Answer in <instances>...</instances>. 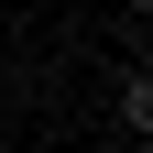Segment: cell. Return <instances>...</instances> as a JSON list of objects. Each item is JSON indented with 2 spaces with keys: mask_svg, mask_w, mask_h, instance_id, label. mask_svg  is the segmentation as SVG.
Here are the masks:
<instances>
[{
  "mask_svg": "<svg viewBox=\"0 0 153 153\" xmlns=\"http://www.w3.org/2000/svg\"><path fill=\"white\" fill-rule=\"evenodd\" d=\"M120 131H142V142H153V66L120 76Z\"/></svg>",
  "mask_w": 153,
  "mask_h": 153,
  "instance_id": "6da1fadb",
  "label": "cell"
},
{
  "mask_svg": "<svg viewBox=\"0 0 153 153\" xmlns=\"http://www.w3.org/2000/svg\"><path fill=\"white\" fill-rule=\"evenodd\" d=\"M142 22H153V0H142Z\"/></svg>",
  "mask_w": 153,
  "mask_h": 153,
  "instance_id": "7a4b0ae2",
  "label": "cell"
}]
</instances>
